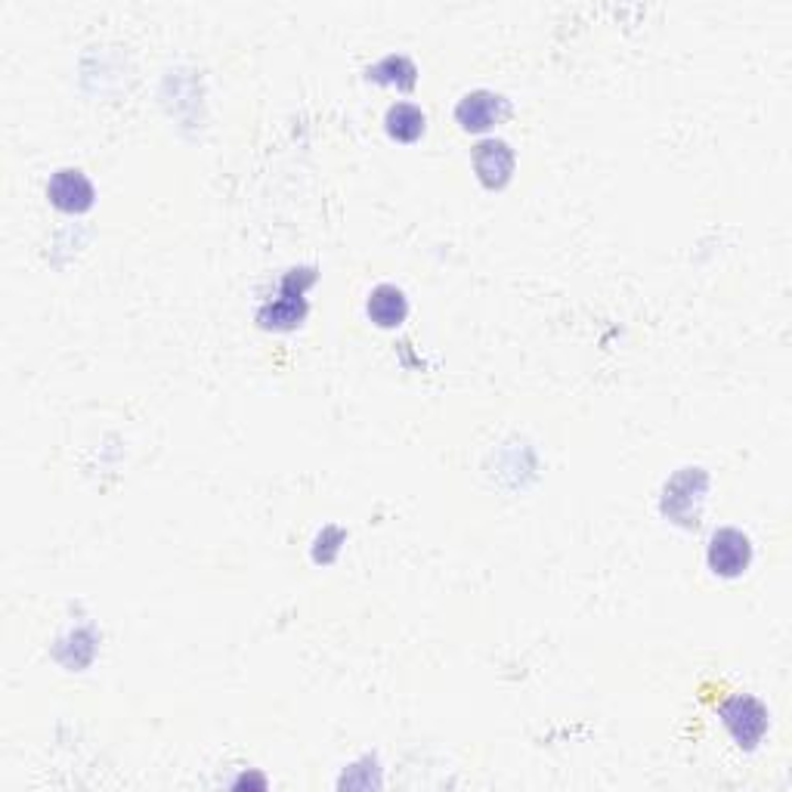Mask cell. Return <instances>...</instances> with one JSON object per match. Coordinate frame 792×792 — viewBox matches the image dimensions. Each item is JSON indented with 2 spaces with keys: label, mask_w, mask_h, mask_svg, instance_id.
I'll return each instance as SVG.
<instances>
[{
  "label": "cell",
  "mask_w": 792,
  "mask_h": 792,
  "mask_svg": "<svg viewBox=\"0 0 792 792\" xmlns=\"http://www.w3.org/2000/svg\"><path fill=\"white\" fill-rule=\"evenodd\" d=\"M752 548L749 539L737 529H718L710 542V566L718 576H740L749 566Z\"/></svg>",
  "instance_id": "6da1fadb"
},
{
  "label": "cell",
  "mask_w": 792,
  "mask_h": 792,
  "mask_svg": "<svg viewBox=\"0 0 792 792\" xmlns=\"http://www.w3.org/2000/svg\"><path fill=\"white\" fill-rule=\"evenodd\" d=\"M722 715H725V725L730 727V734L746 749L756 746L761 740V734H765V727H768V712L761 710L756 700H749V696H734L722 710Z\"/></svg>",
  "instance_id": "7a4b0ae2"
},
{
  "label": "cell",
  "mask_w": 792,
  "mask_h": 792,
  "mask_svg": "<svg viewBox=\"0 0 792 792\" xmlns=\"http://www.w3.org/2000/svg\"><path fill=\"white\" fill-rule=\"evenodd\" d=\"M47 196L59 211L81 215V211H87L94 205V186H90V180L84 177L81 170H59L50 180Z\"/></svg>",
  "instance_id": "3957f363"
},
{
  "label": "cell",
  "mask_w": 792,
  "mask_h": 792,
  "mask_svg": "<svg viewBox=\"0 0 792 792\" xmlns=\"http://www.w3.org/2000/svg\"><path fill=\"white\" fill-rule=\"evenodd\" d=\"M508 112L505 99L495 97V94H486V90H477V94H468V97L459 102L455 109V118L462 124L464 131H486L493 128L498 118Z\"/></svg>",
  "instance_id": "277c9868"
},
{
  "label": "cell",
  "mask_w": 792,
  "mask_h": 792,
  "mask_svg": "<svg viewBox=\"0 0 792 792\" xmlns=\"http://www.w3.org/2000/svg\"><path fill=\"white\" fill-rule=\"evenodd\" d=\"M474 165H477L480 180L486 183L490 189H498V186L512 180L514 152L502 140H486L474 148Z\"/></svg>",
  "instance_id": "5b68a950"
},
{
  "label": "cell",
  "mask_w": 792,
  "mask_h": 792,
  "mask_svg": "<svg viewBox=\"0 0 792 792\" xmlns=\"http://www.w3.org/2000/svg\"><path fill=\"white\" fill-rule=\"evenodd\" d=\"M409 314V304L396 285H378L369 297V316L378 322L381 329H394Z\"/></svg>",
  "instance_id": "8992f818"
},
{
  "label": "cell",
  "mask_w": 792,
  "mask_h": 792,
  "mask_svg": "<svg viewBox=\"0 0 792 792\" xmlns=\"http://www.w3.org/2000/svg\"><path fill=\"white\" fill-rule=\"evenodd\" d=\"M387 133L399 143H415L425 133V112L413 102H399L387 112Z\"/></svg>",
  "instance_id": "52a82bcc"
},
{
  "label": "cell",
  "mask_w": 792,
  "mask_h": 792,
  "mask_svg": "<svg viewBox=\"0 0 792 792\" xmlns=\"http://www.w3.org/2000/svg\"><path fill=\"white\" fill-rule=\"evenodd\" d=\"M292 295H285V300H279L276 307H266L264 314H261V322H264L266 329H292L297 319L304 316V304H300V297L297 300H288Z\"/></svg>",
  "instance_id": "ba28073f"
}]
</instances>
